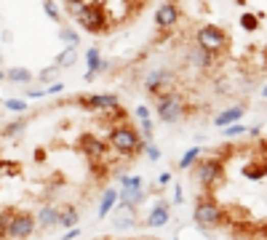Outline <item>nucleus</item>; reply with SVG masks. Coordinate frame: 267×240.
Here are the masks:
<instances>
[{"instance_id": "f704fd0d", "label": "nucleus", "mask_w": 267, "mask_h": 240, "mask_svg": "<svg viewBox=\"0 0 267 240\" xmlns=\"http://www.w3.org/2000/svg\"><path fill=\"white\" fill-rule=\"evenodd\" d=\"M62 88H64V86H62V83H51V86H48V88H45V93H48V96H51V93H59Z\"/></svg>"}, {"instance_id": "7c9ffc66", "label": "nucleus", "mask_w": 267, "mask_h": 240, "mask_svg": "<svg viewBox=\"0 0 267 240\" xmlns=\"http://www.w3.org/2000/svg\"><path fill=\"white\" fill-rule=\"evenodd\" d=\"M240 134H246V128L243 126H225V136H240Z\"/></svg>"}, {"instance_id": "412c9836", "label": "nucleus", "mask_w": 267, "mask_h": 240, "mask_svg": "<svg viewBox=\"0 0 267 240\" xmlns=\"http://www.w3.org/2000/svg\"><path fill=\"white\" fill-rule=\"evenodd\" d=\"M198 158H201V147H190V150L179 158V163H177V165H179V171H190V168L198 163Z\"/></svg>"}, {"instance_id": "ea45409f", "label": "nucleus", "mask_w": 267, "mask_h": 240, "mask_svg": "<svg viewBox=\"0 0 267 240\" xmlns=\"http://www.w3.org/2000/svg\"><path fill=\"white\" fill-rule=\"evenodd\" d=\"M3 80H8V75H6V69L0 67V83H3Z\"/></svg>"}, {"instance_id": "473e14b6", "label": "nucleus", "mask_w": 267, "mask_h": 240, "mask_svg": "<svg viewBox=\"0 0 267 240\" xmlns=\"http://www.w3.org/2000/svg\"><path fill=\"white\" fill-rule=\"evenodd\" d=\"M147 158L153 160V163H155V160H160V150L155 147V144H147Z\"/></svg>"}, {"instance_id": "2f4dec72", "label": "nucleus", "mask_w": 267, "mask_h": 240, "mask_svg": "<svg viewBox=\"0 0 267 240\" xmlns=\"http://www.w3.org/2000/svg\"><path fill=\"white\" fill-rule=\"evenodd\" d=\"M142 136L144 139H153V120H150V117L142 120Z\"/></svg>"}, {"instance_id": "b1692460", "label": "nucleus", "mask_w": 267, "mask_h": 240, "mask_svg": "<svg viewBox=\"0 0 267 240\" xmlns=\"http://www.w3.org/2000/svg\"><path fill=\"white\" fill-rule=\"evenodd\" d=\"M64 8H67V14L69 16H80V14H83V8H86V3H83V0H64Z\"/></svg>"}, {"instance_id": "f257e3e1", "label": "nucleus", "mask_w": 267, "mask_h": 240, "mask_svg": "<svg viewBox=\"0 0 267 240\" xmlns=\"http://www.w3.org/2000/svg\"><path fill=\"white\" fill-rule=\"evenodd\" d=\"M230 43H233V40H230V35L219 27V24H203V27L195 32V45L203 48V51H208L214 59L227 54Z\"/></svg>"}, {"instance_id": "2eb2a0df", "label": "nucleus", "mask_w": 267, "mask_h": 240, "mask_svg": "<svg viewBox=\"0 0 267 240\" xmlns=\"http://www.w3.org/2000/svg\"><path fill=\"white\" fill-rule=\"evenodd\" d=\"M120 200V192L118 189H107V192H104V195H102V200H99V219H107V213L115 208V203H118Z\"/></svg>"}, {"instance_id": "c756f323", "label": "nucleus", "mask_w": 267, "mask_h": 240, "mask_svg": "<svg viewBox=\"0 0 267 240\" xmlns=\"http://www.w3.org/2000/svg\"><path fill=\"white\" fill-rule=\"evenodd\" d=\"M25 120H14V123H11L8 128H6V136H11V139H14V136H19L21 134V131H25Z\"/></svg>"}, {"instance_id": "9d476101", "label": "nucleus", "mask_w": 267, "mask_h": 240, "mask_svg": "<svg viewBox=\"0 0 267 240\" xmlns=\"http://www.w3.org/2000/svg\"><path fill=\"white\" fill-rule=\"evenodd\" d=\"M80 150L86 152V158L99 160V158H104V152H107V144H104L99 136H94V134H83L80 136Z\"/></svg>"}, {"instance_id": "39448f33", "label": "nucleus", "mask_w": 267, "mask_h": 240, "mask_svg": "<svg viewBox=\"0 0 267 240\" xmlns=\"http://www.w3.org/2000/svg\"><path fill=\"white\" fill-rule=\"evenodd\" d=\"M195 176L203 187H214L225 179V158H206L195 168Z\"/></svg>"}, {"instance_id": "6ab92c4d", "label": "nucleus", "mask_w": 267, "mask_h": 240, "mask_svg": "<svg viewBox=\"0 0 267 240\" xmlns=\"http://www.w3.org/2000/svg\"><path fill=\"white\" fill-rule=\"evenodd\" d=\"M190 62H192L195 67H198V69H206V67H211L214 56L208 54V51H203V48L195 45V51H190Z\"/></svg>"}, {"instance_id": "dca6fc26", "label": "nucleus", "mask_w": 267, "mask_h": 240, "mask_svg": "<svg viewBox=\"0 0 267 240\" xmlns=\"http://www.w3.org/2000/svg\"><path fill=\"white\" fill-rule=\"evenodd\" d=\"M131 224H134V206H129V203H120L118 213H115V227L123 230V227H131Z\"/></svg>"}, {"instance_id": "6e6552de", "label": "nucleus", "mask_w": 267, "mask_h": 240, "mask_svg": "<svg viewBox=\"0 0 267 240\" xmlns=\"http://www.w3.org/2000/svg\"><path fill=\"white\" fill-rule=\"evenodd\" d=\"M118 96L115 93H94L88 99H80V107H86L91 112H118Z\"/></svg>"}, {"instance_id": "20e7f679", "label": "nucleus", "mask_w": 267, "mask_h": 240, "mask_svg": "<svg viewBox=\"0 0 267 240\" xmlns=\"http://www.w3.org/2000/svg\"><path fill=\"white\" fill-rule=\"evenodd\" d=\"M158 117L163 123H179L184 117V102L179 93H160L158 96Z\"/></svg>"}, {"instance_id": "4be33fe9", "label": "nucleus", "mask_w": 267, "mask_h": 240, "mask_svg": "<svg viewBox=\"0 0 267 240\" xmlns=\"http://www.w3.org/2000/svg\"><path fill=\"white\" fill-rule=\"evenodd\" d=\"M78 62V45H67L64 51L56 56V67H72Z\"/></svg>"}, {"instance_id": "7ed1b4c3", "label": "nucleus", "mask_w": 267, "mask_h": 240, "mask_svg": "<svg viewBox=\"0 0 267 240\" xmlns=\"http://www.w3.org/2000/svg\"><path fill=\"white\" fill-rule=\"evenodd\" d=\"M192 219H195V224H198V227H219L225 222V208L219 206L214 198L203 195L198 203H195Z\"/></svg>"}, {"instance_id": "cd10ccee", "label": "nucleus", "mask_w": 267, "mask_h": 240, "mask_svg": "<svg viewBox=\"0 0 267 240\" xmlns=\"http://www.w3.org/2000/svg\"><path fill=\"white\" fill-rule=\"evenodd\" d=\"M43 8H45V14H48L51 21H59L62 19V14H59V8H56L54 0H43Z\"/></svg>"}, {"instance_id": "a211bd4d", "label": "nucleus", "mask_w": 267, "mask_h": 240, "mask_svg": "<svg viewBox=\"0 0 267 240\" xmlns=\"http://www.w3.org/2000/svg\"><path fill=\"white\" fill-rule=\"evenodd\" d=\"M6 75L11 83H16V86H27V83H32V72L25 69V67H11L6 69Z\"/></svg>"}, {"instance_id": "c9c22d12", "label": "nucleus", "mask_w": 267, "mask_h": 240, "mask_svg": "<svg viewBox=\"0 0 267 240\" xmlns=\"http://www.w3.org/2000/svg\"><path fill=\"white\" fill-rule=\"evenodd\" d=\"M136 117L139 120H147L150 117V110H147V107H136Z\"/></svg>"}, {"instance_id": "a19ab883", "label": "nucleus", "mask_w": 267, "mask_h": 240, "mask_svg": "<svg viewBox=\"0 0 267 240\" xmlns=\"http://www.w3.org/2000/svg\"><path fill=\"white\" fill-rule=\"evenodd\" d=\"M0 67H3V54H0Z\"/></svg>"}, {"instance_id": "423d86ee", "label": "nucleus", "mask_w": 267, "mask_h": 240, "mask_svg": "<svg viewBox=\"0 0 267 240\" xmlns=\"http://www.w3.org/2000/svg\"><path fill=\"white\" fill-rule=\"evenodd\" d=\"M35 227H38V216H30V213H14L8 222V237L11 240H25L35 232Z\"/></svg>"}, {"instance_id": "f3484780", "label": "nucleus", "mask_w": 267, "mask_h": 240, "mask_svg": "<svg viewBox=\"0 0 267 240\" xmlns=\"http://www.w3.org/2000/svg\"><path fill=\"white\" fill-rule=\"evenodd\" d=\"M86 62H88V72H86V80H94L96 72H99V64H102V56H99V48H88L86 51Z\"/></svg>"}, {"instance_id": "f8f14e48", "label": "nucleus", "mask_w": 267, "mask_h": 240, "mask_svg": "<svg viewBox=\"0 0 267 240\" xmlns=\"http://www.w3.org/2000/svg\"><path fill=\"white\" fill-rule=\"evenodd\" d=\"M177 21H179V8L174 6V3H163V6L155 11V24H158L160 30H171Z\"/></svg>"}, {"instance_id": "58836bf2", "label": "nucleus", "mask_w": 267, "mask_h": 240, "mask_svg": "<svg viewBox=\"0 0 267 240\" xmlns=\"http://www.w3.org/2000/svg\"><path fill=\"white\" fill-rule=\"evenodd\" d=\"M78 235H80V230H78V227H72V230H69V232L64 235V240H75Z\"/></svg>"}, {"instance_id": "72a5a7b5", "label": "nucleus", "mask_w": 267, "mask_h": 240, "mask_svg": "<svg viewBox=\"0 0 267 240\" xmlns=\"http://www.w3.org/2000/svg\"><path fill=\"white\" fill-rule=\"evenodd\" d=\"M182 198H184V195H182V184L177 182V184H174V200H171V203H182Z\"/></svg>"}, {"instance_id": "f03ea898", "label": "nucleus", "mask_w": 267, "mask_h": 240, "mask_svg": "<svg viewBox=\"0 0 267 240\" xmlns=\"http://www.w3.org/2000/svg\"><path fill=\"white\" fill-rule=\"evenodd\" d=\"M110 144H112V150H118L120 155H136L144 147V136L136 134L131 126H115L110 131Z\"/></svg>"}, {"instance_id": "ddd939ff", "label": "nucleus", "mask_w": 267, "mask_h": 240, "mask_svg": "<svg viewBox=\"0 0 267 240\" xmlns=\"http://www.w3.org/2000/svg\"><path fill=\"white\" fill-rule=\"evenodd\" d=\"M240 117H243V107L235 104V107H227L225 112H219V115L214 117V126H216V128H225V126H233L235 120H240Z\"/></svg>"}, {"instance_id": "9b49d317", "label": "nucleus", "mask_w": 267, "mask_h": 240, "mask_svg": "<svg viewBox=\"0 0 267 240\" xmlns=\"http://www.w3.org/2000/svg\"><path fill=\"white\" fill-rule=\"evenodd\" d=\"M171 222V211H168V200H158L147 213V227H166Z\"/></svg>"}, {"instance_id": "4468645a", "label": "nucleus", "mask_w": 267, "mask_h": 240, "mask_svg": "<svg viewBox=\"0 0 267 240\" xmlns=\"http://www.w3.org/2000/svg\"><path fill=\"white\" fill-rule=\"evenodd\" d=\"M38 224L43 227V230L56 227V224H59V208H56V206H43L38 211Z\"/></svg>"}, {"instance_id": "aec40b11", "label": "nucleus", "mask_w": 267, "mask_h": 240, "mask_svg": "<svg viewBox=\"0 0 267 240\" xmlns=\"http://www.w3.org/2000/svg\"><path fill=\"white\" fill-rule=\"evenodd\" d=\"M59 224L67 227V230L78 227V208H75V206H64V208H59Z\"/></svg>"}, {"instance_id": "e433bc0d", "label": "nucleus", "mask_w": 267, "mask_h": 240, "mask_svg": "<svg viewBox=\"0 0 267 240\" xmlns=\"http://www.w3.org/2000/svg\"><path fill=\"white\" fill-rule=\"evenodd\" d=\"M158 184H160V187L171 184V174H160V176H158Z\"/></svg>"}, {"instance_id": "5701e85b", "label": "nucleus", "mask_w": 267, "mask_h": 240, "mask_svg": "<svg viewBox=\"0 0 267 240\" xmlns=\"http://www.w3.org/2000/svg\"><path fill=\"white\" fill-rule=\"evenodd\" d=\"M144 200V189L139 187V189H120V203H129V206H139V203Z\"/></svg>"}, {"instance_id": "393cba45", "label": "nucleus", "mask_w": 267, "mask_h": 240, "mask_svg": "<svg viewBox=\"0 0 267 240\" xmlns=\"http://www.w3.org/2000/svg\"><path fill=\"white\" fill-rule=\"evenodd\" d=\"M56 75H59V67L54 64V67H45V69L40 72V75H38V80L43 83V86H48V83H54V80H56Z\"/></svg>"}, {"instance_id": "4c0bfd02", "label": "nucleus", "mask_w": 267, "mask_h": 240, "mask_svg": "<svg viewBox=\"0 0 267 240\" xmlns=\"http://www.w3.org/2000/svg\"><path fill=\"white\" fill-rule=\"evenodd\" d=\"M27 96L30 99H40V96H48V93H45V88H40V91H27Z\"/></svg>"}, {"instance_id": "c85d7f7f", "label": "nucleus", "mask_w": 267, "mask_h": 240, "mask_svg": "<svg viewBox=\"0 0 267 240\" xmlns=\"http://www.w3.org/2000/svg\"><path fill=\"white\" fill-rule=\"evenodd\" d=\"M120 187L123 189H139V187H142V176H123Z\"/></svg>"}, {"instance_id": "bb28decb", "label": "nucleus", "mask_w": 267, "mask_h": 240, "mask_svg": "<svg viewBox=\"0 0 267 240\" xmlns=\"http://www.w3.org/2000/svg\"><path fill=\"white\" fill-rule=\"evenodd\" d=\"M59 38L67 43V45H78L80 43V38H78V32L75 30H69V27H64V30H59Z\"/></svg>"}, {"instance_id": "1a4fd4ad", "label": "nucleus", "mask_w": 267, "mask_h": 240, "mask_svg": "<svg viewBox=\"0 0 267 240\" xmlns=\"http://www.w3.org/2000/svg\"><path fill=\"white\" fill-rule=\"evenodd\" d=\"M174 83V72H168V69H155V72H150V75L144 78V88L150 91V93H166V88Z\"/></svg>"}, {"instance_id": "0eeeda50", "label": "nucleus", "mask_w": 267, "mask_h": 240, "mask_svg": "<svg viewBox=\"0 0 267 240\" xmlns=\"http://www.w3.org/2000/svg\"><path fill=\"white\" fill-rule=\"evenodd\" d=\"M78 21H80V27H83L86 32H102L104 30V8L99 6V3H91V6H86L83 8V14L78 16Z\"/></svg>"}, {"instance_id": "a878e982", "label": "nucleus", "mask_w": 267, "mask_h": 240, "mask_svg": "<svg viewBox=\"0 0 267 240\" xmlns=\"http://www.w3.org/2000/svg\"><path fill=\"white\" fill-rule=\"evenodd\" d=\"M3 107H6V110H11V112H25L27 110V102L25 99H6Z\"/></svg>"}]
</instances>
